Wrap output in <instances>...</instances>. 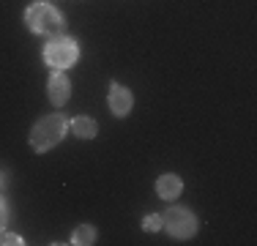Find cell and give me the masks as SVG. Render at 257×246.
Instances as JSON below:
<instances>
[{
	"label": "cell",
	"mask_w": 257,
	"mask_h": 246,
	"mask_svg": "<svg viewBox=\"0 0 257 246\" xmlns=\"http://www.w3.org/2000/svg\"><path fill=\"white\" fill-rule=\"evenodd\" d=\"M66 129H69V123H66V118L60 112L44 115L41 120H36V126L30 129V145H33V151L47 153L50 148H55L66 137Z\"/></svg>",
	"instance_id": "obj_1"
},
{
	"label": "cell",
	"mask_w": 257,
	"mask_h": 246,
	"mask_svg": "<svg viewBox=\"0 0 257 246\" xmlns=\"http://www.w3.org/2000/svg\"><path fill=\"white\" fill-rule=\"evenodd\" d=\"M25 25L33 33L39 36H63L66 30V20L58 9H52L50 3H33L30 9L25 11Z\"/></svg>",
	"instance_id": "obj_2"
},
{
	"label": "cell",
	"mask_w": 257,
	"mask_h": 246,
	"mask_svg": "<svg viewBox=\"0 0 257 246\" xmlns=\"http://www.w3.org/2000/svg\"><path fill=\"white\" fill-rule=\"evenodd\" d=\"M79 58V47L74 39H69V36H52L50 44L44 47V60L47 66H52V69H69V66H74Z\"/></svg>",
	"instance_id": "obj_3"
},
{
	"label": "cell",
	"mask_w": 257,
	"mask_h": 246,
	"mask_svg": "<svg viewBox=\"0 0 257 246\" xmlns=\"http://www.w3.org/2000/svg\"><path fill=\"white\" fill-rule=\"evenodd\" d=\"M162 227L173 238H183L186 241V238H192L197 232V216L183 205H173L162 213Z\"/></svg>",
	"instance_id": "obj_4"
},
{
	"label": "cell",
	"mask_w": 257,
	"mask_h": 246,
	"mask_svg": "<svg viewBox=\"0 0 257 246\" xmlns=\"http://www.w3.org/2000/svg\"><path fill=\"white\" fill-rule=\"evenodd\" d=\"M107 104H109V112H112L115 118H126V115L132 112V107H134V96H132V90L123 88L120 82H112L109 85Z\"/></svg>",
	"instance_id": "obj_5"
},
{
	"label": "cell",
	"mask_w": 257,
	"mask_h": 246,
	"mask_svg": "<svg viewBox=\"0 0 257 246\" xmlns=\"http://www.w3.org/2000/svg\"><path fill=\"white\" fill-rule=\"evenodd\" d=\"M47 96H50V101L55 104V107H63V104L69 101V96H71V82H69V77H66L63 71H52L50 88H47Z\"/></svg>",
	"instance_id": "obj_6"
},
{
	"label": "cell",
	"mask_w": 257,
	"mask_h": 246,
	"mask_svg": "<svg viewBox=\"0 0 257 246\" xmlns=\"http://www.w3.org/2000/svg\"><path fill=\"white\" fill-rule=\"evenodd\" d=\"M183 192V181L175 172H164V175H159L156 181V194L162 197V200H175V197H181Z\"/></svg>",
	"instance_id": "obj_7"
},
{
	"label": "cell",
	"mask_w": 257,
	"mask_h": 246,
	"mask_svg": "<svg viewBox=\"0 0 257 246\" xmlns=\"http://www.w3.org/2000/svg\"><path fill=\"white\" fill-rule=\"evenodd\" d=\"M69 129L79 140H93L96 134H99V123H96L93 118H88V115H77V118L69 123Z\"/></svg>",
	"instance_id": "obj_8"
},
{
	"label": "cell",
	"mask_w": 257,
	"mask_h": 246,
	"mask_svg": "<svg viewBox=\"0 0 257 246\" xmlns=\"http://www.w3.org/2000/svg\"><path fill=\"white\" fill-rule=\"evenodd\" d=\"M71 243H77V246H90V243H96V227L79 224L77 230L71 232Z\"/></svg>",
	"instance_id": "obj_9"
},
{
	"label": "cell",
	"mask_w": 257,
	"mask_h": 246,
	"mask_svg": "<svg viewBox=\"0 0 257 246\" xmlns=\"http://www.w3.org/2000/svg\"><path fill=\"white\" fill-rule=\"evenodd\" d=\"M143 230H148V232L162 230V213H148V216L143 219Z\"/></svg>",
	"instance_id": "obj_10"
},
{
	"label": "cell",
	"mask_w": 257,
	"mask_h": 246,
	"mask_svg": "<svg viewBox=\"0 0 257 246\" xmlns=\"http://www.w3.org/2000/svg\"><path fill=\"white\" fill-rule=\"evenodd\" d=\"M0 243H3V246H22L25 241H22L20 235H14V232H6V230H0Z\"/></svg>",
	"instance_id": "obj_11"
},
{
	"label": "cell",
	"mask_w": 257,
	"mask_h": 246,
	"mask_svg": "<svg viewBox=\"0 0 257 246\" xmlns=\"http://www.w3.org/2000/svg\"><path fill=\"white\" fill-rule=\"evenodd\" d=\"M3 227H6V205L0 202V230H3Z\"/></svg>",
	"instance_id": "obj_12"
},
{
	"label": "cell",
	"mask_w": 257,
	"mask_h": 246,
	"mask_svg": "<svg viewBox=\"0 0 257 246\" xmlns=\"http://www.w3.org/2000/svg\"><path fill=\"white\" fill-rule=\"evenodd\" d=\"M41 3H47V0H41Z\"/></svg>",
	"instance_id": "obj_13"
}]
</instances>
